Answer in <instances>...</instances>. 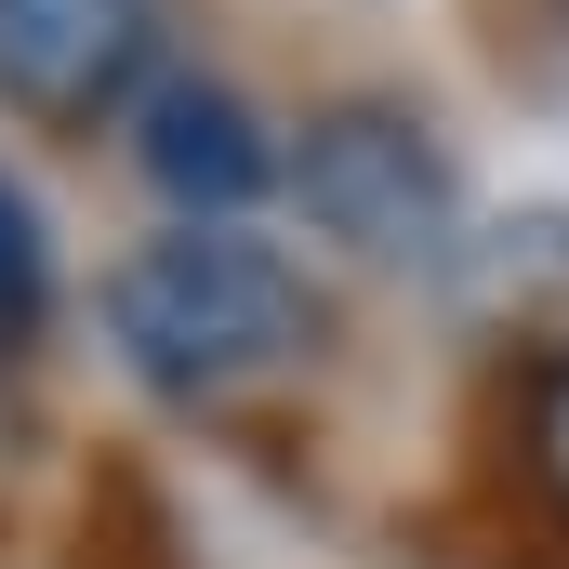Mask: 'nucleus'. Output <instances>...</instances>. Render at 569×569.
<instances>
[{
  "instance_id": "obj_1",
  "label": "nucleus",
  "mask_w": 569,
  "mask_h": 569,
  "mask_svg": "<svg viewBox=\"0 0 569 569\" xmlns=\"http://www.w3.org/2000/svg\"><path fill=\"white\" fill-rule=\"evenodd\" d=\"M107 331L159 398H239L318 345V291L291 252L239 239V226H172L107 279Z\"/></svg>"
},
{
  "instance_id": "obj_2",
  "label": "nucleus",
  "mask_w": 569,
  "mask_h": 569,
  "mask_svg": "<svg viewBox=\"0 0 569 569\" xmlns=\"http://www.w3.org/2000/svg\"><path fill=\"white\" fill-rule=\"evenodd\" d=\"M291 199H305L318 239H345V252H371V266L450 252V212H463L450 146H437L425 120H398V107H318L305 146H291Z\"/></svg>"
},
{
  "instance_id": "obj_3",
  "label": "nucleus",
  "mask_w": 569,
  "mask_h": 569,
  "mask_svg": "<svg viewBox=\"0 0 569 569\" xmlns=\"http://www.w3.org/2000/svg\"><path fill=\"white\" fill-rule=\"evenodd\" d=\"M159 0H0V107L27 120H107L146 80Z\"/></svg>"
},
{
  "instance_id": "obj_4",
  "label": "nucleus",
  "mask_w": 569,
  "mask_h": 569,
  "mask_svg": "<svg viewBox=\"0 0 569 569\" xmlns=\"http://www.w3.org/2000/svg\"><path fill=\"white\" fill-rule=\"evenodd\" d=\"M133 159H146V186L186 212V226H226L239 199H266L291 159L266 146V120L226 93V80H199V67H172V80H146V107H133Z\"/></svg>"
},
{
  "instance_id": "obj_5",
  "label": "nucleus",
  "mask_w": 569,
  "mask_h": 569,
  "mask_svg": "<svg viewBox=\"0 0 569 569\" xmlns=\"http://www.w3.org/2000/svg\"><path fill=\"white\" fill-rule=\"evenodd\" d=\"M463 305H477L503 345H530L543 371H569V212L490 226V239L463 252Z\"/></svg>"
},
{
  "instance_id": "obj_6",
  "label": "nucleus",
  "mask_w": 569,
  "mask_h": 569,
  "mask_svg": "<svg viewBox=\"0 0 569 569\" xmlns=\"http://www.w3.org/2000/svg\"><path fill=\"white\" fill-rule=\"evenodd\" d=\"M53 305V239H40V199L0 172V345H27Z\"/></svg>"
},
{
  "instance_id": "obj_7",
  "label": "nucleus",
  "mask_w": 569,
  "mask_h": 569,
  "mask_svg": "<svg viewBox=\"0 0 569 569\" xmlns=\"http://www.w3.org/2000/svg\"><path fill=\"white\" fill-rule=\"evenodd\" d=\"M530 463H543V490H557V517H569V371H543V411H530Z\"/></svg>"
}]
</instances>
